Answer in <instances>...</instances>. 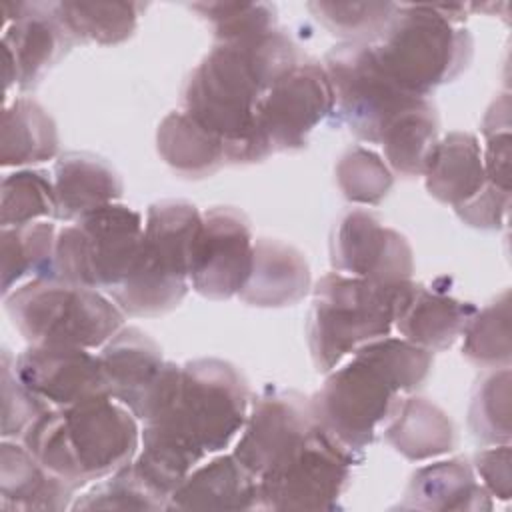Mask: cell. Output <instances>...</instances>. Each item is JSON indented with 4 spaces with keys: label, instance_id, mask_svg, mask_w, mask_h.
<instances>
[{
    "label": "cell",
    "instance_id": "obj_24",
    "mask_svg": "<svg viewBox=\"0 0 512 512\" xmlns=\"http://www.w3.org/2000/svg\"><path fill=\"white\" fill-rule=\"evenodd\" d=\"M422 176L428 194L454 210L474 200L490 184L482 144L470 132H450L440 138Z\"/></svg>",
    "mask_w": 512,
    "mask_h": 512
},
{
    "label": "cell",
    "instance_id": "obj_33",
    "mask_svg": "<svg viewBox=\"0 0 512 512\" xmlns=\"http://www.w3.org/2000/svg\"><path fill=\"white\" fill-rule=\"evenodd\" d=\"M56 218L52 178L44 170L22 168L6 174L0 188V224L22 226Z\"/></svg>",
    "mask_w": 512,
    "mask_h": 512
},
{
    "label": "cell",
    "instance_id": "obj_28",
    "mask_svg": "<svg viewBox=\"0 0 512 512\" xmlns=\"http://www.w3.org/2000/svg\"><path fill=\"white\" fill-rule=\"evenodd\" d=\"M156 150L184 178H206L226 162L218 136L200 126L184 110H174L158 124Z\"/></svg>",
    "mask_w": 512,
    "mask_h": 512
},
{
    "label": "cell",
    "instance_id": "obj_4",
    "mask_svg": "<svg viewBox=\"0 0 512 512\" xmlns=\"http://www.w3.org/2000/svg\"><path fill=\"white\" fill-rule=\"evenodd\" d=\"M22 444L50 472L80 490L134 460L140 428L126 406L104 394L46 410L26 430Z\"/></svg>",
    "mask_w": 512,
    "mask_h": 512
},
{
    "label": "cell",
    "instance_id": "obj_11",
    "mask_svg": "<svg viewBox=\"0 0 512 512\" xmlns=\"http://www.w3.org/2000/svg\"><path fill=\"white\" fill-rule=\"evenodd\" d=\"M362 462L318 424L258 478L260 508L334 510L346 492L352 466Z\"/></svg>",
    "mask_w": 512,
    "mask_h": 512
},
{
    "label": "cell",
    "instance_id": "obj_35",
    "mask_svg": "<svg viewBox=\"0 0 512 512\" xmlns=\"http://www.w3.org/2000/svg\"><path fill=\"white\" fill-rule=\"evenodd\" d=\"M316 20L344 42H374L392 20L394 2H312Z\"/></svg>",
    "mask_w": 512,
    "mask_h": 512
},
{
    "label": "cell",
    "instance_id": "obj_39",
    "mask_svg": "<svg viewBox=\"0 0 512 512\" xmlns=\"http://www.w3.org/2000/svg\"><path fill=\"white\" fill-rule=\"evenodd\" d=\"M48 404L36 398L16 376L14 358L8 350L2 352V438L22 440L26 430L40 418Z\"/></svg>",
    "mask_w": 512,
    "mask_h": 512
},
{
    "label": "cell",
    "instance_id": "obj_2",
    "mask_svg": "<svg viewBox=\"0 0 512 512\" xmlns=\"http://www.w3.org/2000/svg\"><path fill=\"white\" fill-rule=\"evenodd\" d=\"M298 46L282 30L216 42L182 90V110L220 138L226 162L252 164L272 152L258 130V108L268 88L300 62Z\"/></svg>",
    "mask_w": 512,
    "mask_h": 512
},
{
    "label": "cell",
    "instance_id": "obj_29",
    "mask_svg": "<svg viewBox=\"0 0 512 512\" xmlns=\"http://www.w3.org/2000/svg\"><path fill=\"white\" fill-rule=\"evenodd\" d=\"M56 226L48 220L22 226H6L2 242V294H10L22 280L56 276Z\"/></svg>",
    "mask_w": 512,
    "mask_h": 512
},
{
    "label": "cell",
    "instance_id": "obj_8",
    "mask_svg": "<svg viewBox=\"0 0 512 512\" xmlns=\"http://www.w3.org/2000/svg\"><path fill=\"white\" fill-rule=\"evenodd\" d=\"M6 312L30 344L96 350L122 326L126 314L100 290L58 276L34 278L4 296Z\"/></svg>",
    "mask_w": 512,
    "mask_h": 512
},
{
    "label": "cell",
    "instance_id": "obj_9",
    "mask_svg": "<svg viewBox=\"0 0 512 512\" xmlns=\"http://www.w3.org/2000/svg\"><path fill=\"white\" fill-rule=\"evenodd\" d=\"M324 70L334 96V114L368 144L384 134L422 100L404 90L378 62L370 42H342L324 56Z\"/></svg>",
    "mask_w": 512,
    "mask_h": 512
},
{
    "label": "cell",
    "instance_id": "obj_18",
    "mask_svg": "<svg viewBox=\"0 0 512 512\" xmlns=\"http://www.w3.org/2000/svg\"><path fill=\"white\" fill-rule=\"evenodd\" d=\"M14 368L20 382L50 408L108 394L98 354L88 348L30 344L14 358Z\"/></svg>",
    "mask_w": 512,
    "mask_h": 512
},
{
    "label": "cell",
    "instance_id": "obj_19",
    "mask_svg": "<svg viewBox=\"0 0 512 512\" xmlns=\"http://www.w3.org/2000/svg\"><path fill=\"white\" fill-rule=\"evenodd\" d=\"M478 308L448 294L446 290L406 282L396 310L394 328L400 338L440 352L450 348L464 332Z\"/></svg>",
    "mask_w": 512,
    "mask_h": 512
},
{
    "label": "cell",
    "instance_id": "obj_3",
    "mask_svg": "<svg viewBox=\"0 0 512 512\" xmlns=\"http://www.w3.org/2000/svg\"><path fill=\"white\" fill-rule=\"evenodd\" d=\"M432 362L434 352L400 336L364 344L330 370L322 388L310 398L314 422L362 458L402 394L424 384Z\"/></svg>",
    "mask_w": 512,
    "mask_h": 512
},
{
    "label": "cell",
    "instance_id": "obj_23",
    "mask_svg": "<svg viewBox=\"0 0 512 512\" xmlns=\"http://www.w3.org/2000/svg\"><path fill=\"white\" fill-rule=\"evenodd\" d=\"M56 218L76 222L78 218L114 204L124 186L118 172L102 158L88 152H66L54 164Z\"/></svg>",
    "mask_w": 512,
    "mask_h": 512
},
{
    "label": "cell",
    "instance_id": "obj_16",
    "mask_svg": "<svg viewBox=\"0 0 512 512\" xmlns=\"http://www.w3.org/2000/svg\"><path fill=\"white\" fill-rule=\"evenodd\" d=\"M316 426L310 398L294 390H268L248 408L234 458L256 478L298 446Z\"/></svg>",
    "mask_w": 512,
    "mask_h": 512
},
{
    "label": "cell",
    "instance_id": "obj_25",
    "mask_svg": "<svg viewBox=\"0 0 512 512\" xmlns=\"http://www.w3.org/2000/svg\"><path fill=\"white\" fill-rule=\"evenodd\" d=\"M492 496L480 484L472 464L458 456L418 468L404 492V510H490Z\"/></svg>",
    "mask_w": 512,
    "mask_h": 512
},
{
    "label": "cell",
    "instance_id": "obj_15",
    "mask_svg": "<svg viewBox=\"0 0 512 512\" xmlns=\"http://www.w3.org/2000/svg\"><path fill=\"white\" fill-rule=\"evenodd\" d=\"M334 272L380 284L412 280L414 254L404 234L366 210L346 212L330 242Z\"/></svg>",
    "mask_w": 512,
    "mask_h": 512
},
{
    "label": "cell",
    "instance_id": "obj_41",
    "mask_svg": "<svg viewBox=\"0 0 512 512\" xmlns=\"http://www.w3.org/2000/svg\"><path fill=\"white\" fill-rule=\"evenodd\" d=\"M508 206H510V190H502V188H496L494 184H488L474 200L456 208L454 212L464 224L472 228L496 230L504 224Z\"/></svg>",
    "mask_w": 512,
    "mask_h": 512
},
{
    "label": "cell",
    "instance_id": "obj_27",
    "mask_svg": "<svg viewBox=\"0 0 512 512\" xmlns=\"http://www.w3.org/2000/svg\"><path fill=\"white\" fill-rule=\"evenodd\" d=\"M58 130L42 104L18 96L6 104L0 130V162L18 168L52 160L58 154Z\"/></svg>",
    "mask_w": 512,
    "mask_h": 512
},
{
    "label": "cell",
    "instance_id": "obj_32",
    "mask_svg": "<svg viewBox=\"0 0 512 512\" xmlns=\"http://www.w3.org/2000/svg\"><path fill=\"white\" fill-rule=\"evenodd\" d=\"M462 354L482 368L510 366V294L476 310L462 332Z\"/></svg>",
    "mask_w": 512,
    "mask_h": 512
},
{
    "label": "cell",
    "instance_id": "obj_26",
    "mask_svg": "<svg viewBox=\"0 0 512 512\" xmlns=\"http://www.w3.org/2000/svg\"><path fill=\"white\" fill-rule=\"evenodd\" d=\"M386 442L412 462L432 460L456 446V428L434 402L418 396L400 398L386 420Z\"/></svg>",
    "mask_w": 512,
    "mask_h": 512
},
{
    "label": "cell",
    "instance_id": "obj_6",
    "mask_svg": "<svg viewBox=\"0 0 512 512\" xmlns=\"http://www.w3.org/2000/svg\"><path fill=\"white\" fill-rule=\"evenodd\" d=\"M202 212L186 200L154 202L126 278L112 300L128 316H160L174 310L190 288V254Z\"/></svg>",
    "mask_w": 512,
    "mask_h": 512
},
{
    "label": "cell",
    "instance_id": "obj_10",
    "mask_svg": "<svg viewBox=\"0 0 512 512\" xmlns=\"http://www.w3.org/2000/svg\"><path fill=\"white\" fill-rule=\"evenodd\" d=\"M142 230L140 212L120 202L78 218L58 230L56 276L94 290H114L134 262Z\"/></svg>",
    "mask_w": 512,
    "mask_h": 512
},
{
    "label": "cell",
    "instance_id": "obj_17",
    "mask_svg": "<svg viewBox=\"0 0 512 512\" xmlns=\"http://www.w3.org/2000/svg\"><path fill=\"white\" fill-rule=\"evenodd\" d=\"M110 398L144 422L176 362L164 360L160 346L140 328L122 326L98 352Z\"/></svg>",
    "mask_w": 512,
    "mask_h": 512
},
{
    "label": "cell",
    "instance_id": "obj_31",
    "mask_svg": "<svg viewBox=\"0 0 512 512\" xmlns=\"http://www.w3.org/2000/svg\"><path fill=\"white\" fill-rule=\"evenodd\" d=\"M136 2H56V12L76 42L114 46L128 40L138 24Z\"/></svg>",
    "mask_w": 512,
    "mask_h": 512
},
{
    "label": "cell",
    "instance_id": "obj_37",
    "mask_svg": "<svg viewBox=\"0 0 512 512\" xmlns=\"http://www.w3.org/2000/svg\"><path fill=\"white\" fill-rule=\"evenodd\" d=\"M128 464L76 496L72 510H166V502L146 488Z\"/></svg>",
    "mask_w": 512,
    "mask_h": 512
},
{
    "label": "cell",
    "instance_id": "obj_12",
    "mask_svg": "<svg viewBox=\"0 0 512 512\" xmlns=\"http://www.w3.org/2000/svg\"><path fill=\"white\" fill-rule=\"evenodd\" d=\"M254 260L252 228L244 212L214 206L202 220L190 254V286L208 300H228L244 288Z\"/></svg>",
    "mask_w": 512,
    "mask_h": 512
},
{
    "label": "cell",
    "instance_id": "obj_20",
    "mask_svg": "<svg viewBox=\"0 0 512 512\" xmlns=\"http://www.w3.org/2000/svg\"><path fill=\"white\" fill-rule=\"evenodd\" d=\"M260 508L258 478L234 454L198 464L170 494L168 510H254Z\"/></svg>",
    "mask_w": 512,
    "mask_h": 512
},
{
    "label": "cell",
    "instance_id": "obj_21",
    "mask_svg": "<svg viewBox=\"0 0 512 512\" xmlns=\"http://www.w3.org/2000/svg\"><path fill=\"white\" fill-rule=\"evenodd\" d=\"M312 274L304 254L274 238L254 240L252 272L238 298L248 306L284 308L298 304L310 290Z\"/></svg>",
    "mask_w": 512,
    "mask_h": 512
},
{
    "label": "cell",
    "instance_id": "obj_7",
    "mask_svg": "<svg viewBox=\"0 0 512 512\" xmlns=\"http://www.w3.org/2000/svg\"><path fill=\"white\" fill-rule=\"evenodd\" d=\"M404 286L406 282L380 284L340 272L322 276L306 322L316 370L328 374L364 344L390 336Z\"/></svg>",
    "mask_w": 512,
    "mask_h": 512
},
{
    "label": "cell",
    "instance_id": "obj_40",
    "mask_svg": "<svg viewBox=\"0 0 512 512\" xmlns=\"http://www.w3.org/2000/svg\"><path fill=\"white\" fill-rule=\"evenodd\" d=\"M472 468L484 486V490L498 498L508 500L512 494V468H510V444H494L474 454Z\"/></svg>",
    "mask_w": 512,
    "mask_h": 512
},
{
    "label": "cell",
    "instance_id": "obj_13",
    "mask_svg": "<svg viewBox=\"0 0 512 512\" xmlns=\"http://www.w3.org/2000/svg\"><path fill=\"white\" fill-rule=\"evenodd\" d=\"M332 110L334 96L324 66L300 60L264 94L258 108V130L272 154L300 150Z\"/></svg>",
    "mask_w": 512,
    "mask_h": 512
},
{
    "label": "cell",
    "instance_id": "obj_22",
    "mask_svg": "<svg viewBox=\"0 0 512 512\" xmlns=\"http://www.w3.org/2000/svg\"><path fill=\"white\" fill-rule=\"evenodd\" d=\"M76 486L50 472L24 444H0V506L4 510L72 508Z\"/></svg>",
    "mask_w": 512,
    "mask_h": 512
},
{
    "label": "cell",
    "instance_id": "obj_36",
    "mask_svg": "<svg viewBox=\"0 0 512 512\" xmlns=\"http://www.w3.org/2000/svg\"><path fill=\"white\" fill-rule=\"evenodd\" d=\"M336 182L348 202L372 206L386 198L394 176L376 152L364 146H352L336 164Z\"/></svg>",
    "mask_w": 512,
    "mask_h": 512
},
{
    "label": "cell",
    "instance_id": "obj_30",
    "mask_svg": "<svg viewBox=\"0 0 512 512\" xmlns=\"http://www.w3.org/2000/svg\"><path fill=\"white\" fill-rule=\"evenodd\" d=\"M438 114L428 98L414 104L380 140L384 162L400 176H422L438 138Z\"/></svg>",
    "mask_w": 512,
    "mask_h": 512
},
{
    "label": "cell",
    "instance_id": "obj_5",
    "mask_svg": "<svg viewBox=\"0 0 512 512\" xmlns=\"http://www.w3.org/2000/svg\"><path fill=\"white\" fill-rule=\"evenodd\" d=\"M468 6L398 4L384 32L370 42L380 66L408 92L430 96L470 64L474 42L462 26Z\"/></svg>",
    "mask_w": 512,
    "mask_h": 512
},
{
    "label": "cell",
    "instance_id": "obj_34",
    "mask_svg": "<svg viewBox=\"0 0 512 512\" xmlns=\"http://www.w3.org/2000/svg\"><path fill=\"white\" fill-rule=\"evenodd\" d=\"M468 424L474 438L484 444H510V366L492 368L478 380Z\"/></svg>",
    "mask_w": 512,
    "mask_h": 512
},
{
    "label": "cell",
    "instance_id": "obj_14",
    "mask_svg": "<svg viewBox=\"0 0 512 512\" xmlns=\"http://www.w3.org/2000/svg\"><path fill=\"white\" fill-rule=\"evenodd\" d=\"M2 12L6 90L12 84L34 88L76 40L62 24L56 2H6Z\"/></svg>",
    "mask_w": 512,
    "mask_h": 512
},
{
    "label": "cell",
    "instance_id": "obj_38",
    "mask_svg": "<svg viewBox=\"0 0 512 512\" xmlns=\"http://www.w3.org/2000/svg\"><path fill=\"white\" fill-rule=\"evenodd\" d=\"M190 8L212 26L216 42L248 40L276 28V8L264 2H196Z\"/></svg>",
    "mask_w": 512,
    "mask_h": 512
},
{
    "label": "cell",
    "instance_id": "obj_1",
    "mask_svg": "<svg viewBox=\"0 0 512 512\" xmlns=\"http://www.w3.org/2000/svg\"><path fill=\"white\" fill-rule=\"evenodd\" d=\"M248 408V384L234 364L220 358L176 364L144 420L140 448L128 466L168 508L182 480L238 438Z\"/></svg>",
    "mask_w": 512,
    "mask_h": 512
}]
</instances>
